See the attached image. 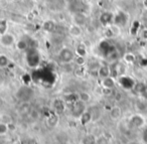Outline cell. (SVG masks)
Masks as SVG:
<instances>
[{
	"label": "cell",
	"instance_id": "3",
	"mask_svg": "<svg viewBox=\"0 0 147 144\" xmlns=\"http://www.w3.org/2000/svg\"><path fill=\"white\" fill-rule=\"evenodd\" d=\"M102 87L103 89H110V90H113L114 87L116 86V81H115V78L110 76L108 78H105V79H102Z\"/></svg>",
	"mask_w": 147,
	"mask_h": 144
},
{
	"label": "cell",
	"instance_id": "12",
	"mask_svg": "<svg viewBox=\"0 0 147 144\" xmlns=\"http://www.w3.org/2000/svg\"><path fill=\"white\" fill-rule=\"evenodd\" d=\"M27 47H28V43H27V41H23V39L18 41L16 43V47H17V49H19V51H24V49H27Z\"/></svg>",
	"mask_w": 147,
	"mask_h": 144
},
{
	"label": "cell",
	"instance_id": "24",
	"mask_svg": "<svg viewBox=\"0 0 147 144\" xmlns=\"http://www.w3.org/2000/svg\"><path fill=\"white\" fill-rule=\"evenodd\" d=\"M0 18H1V8H0Z\"/></svg>",
	"mask_w": 147,
	"mask_h": 144
},
{
	"label": "cell",
	"instance_id": "13",
	"mask_svg": "<svg viewBox=\"0 0 147 144\" xmlns=\"http://www.w3.org/2000/svg\"><path fill=\"white\" fill-rule=\"evenodd\" d=\"M30 111V108H29V103L28 102H22V104L19 107V112L20 113H28Z\"/></svg>",
	"mask_w": 147,
	"mask_h": 144
},
{
	"label": "cell",
	"instance_id": "10",
	"mask_svg": "<svg viewBox=\"0 0 147 144\" xmlns=\"http://www.w3.org/2000/svg\"><path fill=\"white\" fill-rule=\"evenodd\" d=\"M7 28H8V24L7 21L4 19H0V35L4 34L7 32Z\"/></svg>",
	"mask_w": 147,
	"mask_h": 144
},
{
	"label": "cell",
	"instance_id": "21",
	"mask_svg": "<svg viewBox=\"0 0 147 144\" xmlns=\"http://www.w3.org/2000/svg\"><path fill=\"white\" fill-rule=\"evenodd\" d=\"M142 37H144L145 39H147V29H145V30L142 31Z\"/></svg>",
	"mask_w": 147,
	"mask_h": 144
},
{
	"label": "cell",
	"instance_id": "19",
	"mask_svg": "<svg viewBox=\"0 0 147 144\" xmlns=\"http://www.w3.org/2000/svg\"><path fill=\"white\" fill-rule=\"evenodd\" d=\"M53 27H55V25H53V22H51V21H47V22L45 23V29H47V30H53Z\"/></svg>",
	"mask_w": 147,
	"mask_h": 144
},
{
	"label": "cell",
	"instance_id": "22",
	"mask_svg": "<svg viewBox=\"0 0 147 144\" xmlns=\"http://www.w3.org/2000/svg\"><path fill=\"white\" fill-rule=\"evenodd\" d=\"M143 5H144V7L147 9V0H143Z\"/></svg>",
	"mask_w": 147,
	"mask_h": 144
},
{
	"label": "cell",
	"instance_id": "11",
	"mask_svg": "<svg viewBox=\"0 0 147 144\" xmlns=\"http://www.w3.org/2000/svg\"><path fill=\"white\" fill-rule=\"evenodd\" d=\"M77 53L80 57H86L87 53V47L85 45H80L77 47Z\"/></svg>",
	"mask_w": 147,
	"mask_h": 144
},
{
	"label": "cell",
	"instance_id": "7",
	"mask_svg": "<svg viewBox=\"0 0 147 144\" xmlns=\"http://www.w3.org/2000/svg\"><path fill=\"white\" fill-rule=\"evenodd\" d=\"M78 98L81 102H83V103H85V104L89 103V102L91 101V99H92L90 94H89L88 92H84V91L80 92V93L78 94Z\"/></svg>",
	"mask_w": 147,
	"mask_h": 144
},
{
	"label": "cell",
	"instance_id": "18",
	"mask_svg": "<svg viewBox=\"0 0 147 144\" xmlns=\"http://www.w3.org/2000/svg\"><path fill=\"white\" fill-rule=\"evenodd\" d=\"M9 126L6 125V124L0 123V135H5L8 131Z\"/></svg>",
	"mask_w": 147,
	"mask_h": 144
},
{
	"label": "cell",
	"instance_id": "5",
	"mask_svg": "<svg viewBox=\"0 0 147 144\" xmlns=\"http://www.w3.org/2000/svg\"><path fill=\"white\" fill-rule=\"evenodd\" d=\"M122 116V109L119 106H114L110 110V117L113 120H118Z\"/></svg>",
	"mask_w": 147,
	"mask_h": 144
},
{
	"label": "cell",
	"instance_id": "25",
	"mask_svg": "<svg viewBox=\"0 0 147 144\" xmlns=\"http://www.w3.org/2000/svg\"><path fill=\"white\" fill-rule=\"evenodd\" d=\"M55 144H63V143H59V142H57V143H55Z\"/></svg>",
	"mask_w": 147,
	"mask_h": 144
},
{
	"label": "cell",
	"instance_id": "9",
	"mask_svg": "<svg viewBox=\"0 0 147 144\" xmlns=\"http://www.w3.org/2000/svg\"><path fill=\"white\" fill-rule=\"evenodd\" d=\"M0 123L6 124V125H11L12 124V117L8 114H2L0 116Z\"/></svg>",
	"mask_w": 147,
	"mask_h": 144
},
{
	"label": "cell",
	"instance_id": "8",
	"mask_svg": "<svg viewBox=\"0 0 147 144\" xmlns=\"http://www.w3.org/2000/svg\"><path fill=\"white\" fill-rule=\"evenodd\" d=\"M75 24L77 25H83L86 23V16H85L83 13H77L76 15H75Z\"/></svg>",
	"mask_w": 147,
	"mask_h": 144
},
{
	"label": "cell",
	"instance_id": "17",
	"mask_svg": "<svg viewBox=\"0 0 147 144\" xmlns=\"http://www.w3.org/2000/svg\"><path fill=\"white\" fill-rule=\"evenodd\" d=\"M124 61L128 64H132L135 62V55H132V53H126L124 55Z\"/></svg>",
	"mask_w": 147,
	"mask_h": 144
},
{
	"label": "cell",
	"instance_id": "4",
	"mask_svg": "<svg viewBox=\"0 0 147 144\" xmlns=\"http://www.w3.org/2000/svg\"><path fill=\"white\" fill-rule=\"evenodd\" d=\"M111 74H112V71H111V68L109 66H101L98 70V77H100L101 79L110 77Z\"/></svg>",
	"mask_w": 147,
	"mask_h": 144
},
{
	"label": "cell",
	"instance_id": "16",
	"mask_svg": "<svg viewBox=\"0 0 147 144\" xmlns=\"http://www.w3.org/2000/svg\"><path fill=\"white\" fill-rule=\"evenodd\" d=\"M9 64V59L5 55H0V68L7 67Z\"/></svg>",
	"mask_w": 147,
	"mask_h": 144
},
{
	"label": "cell",
	"instance_id": "2",
	"mask_svg": "<svg viewBox=\"0 0 147 144\" xmlns=\"http://www.w3.org/2000/svg\"><path fill=\"white\" fill-rule=\"evenodd\" d=\"M15 43V37L11 33H4V34L0 35V45L5 47H10Z\"/></svg>",
	"mask_w": 147,
	"mask_h": 144
},
{
	"label": "cell",
	"instance_id": "6",
	"mask_svg": "<svg viewBox=\"0 0 147 144\" xmlns=\"http://www.w3.org/2000/svg\"><path fill=\"white\" fill-rule=\"evenodd\" d=\"M69 34L71 35V37H79L82 35L83 33V30L82 28H81L80 25H77V24H73L71 25V27H69Z\"/></svg>",
	"mask_w": 147,
	"mask_h": 144
},
{
	"label": "cell",
	"instance_id": "23",
	"mask_svg": "<svg viewBox=\"0 0 147 144\" xmlns=\"http://www.w3.org/2000/svg\"><path fill=\"white\" fill-rule=\"evenodd\" d=\"M13 1H15V2H18V1H20V0H13Z\"/></svg>",
	"mask_w": 147,
	"mask_h": 144
},
{
	"label": "cell",
	"instance_id": "15",
	"mask_svg": "<svg viewBox=\"0 0 147 144\" xmlns=\"http://www.w3.org/2000/svg\"><path fill=\"white\" fill-rule=\"evenodd\" d=\"M75 63L77 64L78 66H84L85 64H86V59H85V57H80V55H77L76 57H75Z\"/></svg>",
	"mask_w": 147,
	"mask_h": 144
},
{
	"label": "cell",
	"instance_id": "14",
	"mask_svg": "<svg viewBox=\"0 0 147 144\" xmlns=\"http://www.w3.org/2000/svg\"><path fill=\"white\" fill-rule=\"evenodd\" d=\"M27 114L29 115L30 119H31V120H33V121H36V120L39 118V112L37 111V110H35V109L30 110V111H29Z\"/></svg>",
	"mask_w": 147,
	"mask_h": 144
},
{
	"label": "cell",
	"instance_id": "1",
	"mask_svg": "<svg viewBox=\"0 0 147 144\" xmlns=\"http://www.w3.org/2000/svg\"><path fill=\"white\" fill-rule=\"evenodd\" d=\"M59 59L61 63L63 64H69L75 59V53L69 47H63L59 51Z\"/></svg>",
	"mask_w": 147,
	"mask_h": 144
},
{
	"label": "cell",
	"instance_id": "20",
	"mask_svg": "<svg viewBox=\"0 0 147 144\" xmlns=\"http://www.w3.org/2000/svg\"><path fill=\"white\" fill-rule=\"evenodd\" d=\"M8 6V0H0V8H6Z\"/></svg>",
	"mask_w": 147,
	"mask_h": 144
}]
</instances>
